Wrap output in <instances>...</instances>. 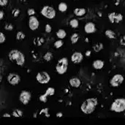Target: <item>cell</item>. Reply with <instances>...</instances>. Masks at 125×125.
Returning <instances> with one entry per match:
<instances>
[{
  "label": "cell",
  "mask_w": 125,
  "mask_h": 125,
  "mask_svg": "<svg viewBox=\"0 0 125 125\" xmlns=\"http://www.w3.org/2000/svg\"><path fill=\"white\" fill-rule=\"evenodd\" d=\"M8 58L12 62H15L19 66H23L25 62V56L22 52L17 49L11 50L8 53Z\"/></svg>",
  "instance_id": "obj_1"
},
{
  "label": "cell",
  "mask_w": 125,
  "mask_h": 125,
  "mask_svg": "<svg viewBox=\"0 0 125 125\" xmlns=\"http://www.w3.org/2000/svg\"><path fill=\"white\" fill-rule=\"evenodd\" d=\"M97 103L98 102L96 98H89L82 103L81 109L83 113L86 114H91L94 111Z\"/></svg>",
  "instance_id": "obj_2"
},
{
  "label": "cell",
  "mask_w": 125,
  "mask_h": 125,
  "mask_svg": "<svg viewBox=\"0 0 125 125\" xmlns=\"http://www.w3.org/2000/svg\"><path fill=\"white\" fill-rule=\"evenodd\" d=\"M68 64H69V61L68 59L66 57H63L62 59H60L56 66V72L59 74V75H64L68 68Z\"/></svg>",
  "instance_id": "obj_3"
},
{
  "label": "cell",
  "mask_w": 125,
  "mask_h": 125,
  "mask_svg": "<svg viewBox=\"0 0 125 125\" xmlns=\"http://www.w3.org/2000/svg\"><path fill=\"white\" fill-rule=\"evenodd\" d=\"M111 110L116 113H121L125 111V99L118 98L112 103Z\"/></svg>",
  "instance_id": "obj_4"
},
{
  "label": "cell",
  "mask_w": 125,
  "mask_h": 125,
  "mask_svg": "<svg viewBox=\"0 0 125 125\" xmlns=\"http://www.w3.org/2000/svg\"><path fill=\"white\" fill-rule=\"evenodd\" d=\"M41 14L48 18V19H53L55 18L56 16V10H54L53 7H51V6H48V5H46V6H44L42 10H41Z\"/></svg>",
  "instance_id": "obj_5"
},
{
  "label": "cell",
  "mask_w": 125,
  "mask_h": 125,
  "mask_svg": "<svg viewBox=\"0 0 125 125\" xmlns=\"http://www.w3.org/2000/svg\"><path fill=\"white\" fill-rule=\"evenodd\" d=\"M36 79L37 82L41 84H46L51 81V76L47 72H40L36 75Z\"/></svg>",
  "instance_id": "obj_6"
},
{
  "label": "cell",
  "mask_w": 125,
  "mask_h": 125,
  "mask_svg": "<svg viewBox=\"0 0 125 125\" xmlns=\"http://www.w3.org/2000/svg\"><path fill=\"white\" fill-rule=\"evenodd\" d=\"M31 99V92L26 90H23L19 95V100L24 105H28Z\"/></svg>",
  "instance_id": "obj_7"
},
{
  "label": "cell",
  "mask_w": 125,
  "mask_h": 125,
  "mask_svg": "<svg viewBox=\"0 0 125 125\" xmlns=\"http://www.w3.org/2000/svg\"><path fill=\"white\" fill-rule=\"evenodd\" d=\"M7 82L12 86H16L21 82V77L15 73H10L7 78Z\"/></svg>",
  "instance_id": "obj_8"
},
{
  "label": "cell",
  "mask_w": 125,
  "mask_h": 125,
  "mask_svg": "<svg viewBox=\"0 0 125 125\" xmlns=\"http://www.w3.org/2000/svg\"><path fill=\"white\" fill-rule=\"evenodd\" d=\"M124 81V77L123 75L120 74H116L113 76V78L110 81V83L114 87H117L119 85L122 84V83Z\"/></svg>",
  "instance_id": "obj_9"
},
{
  "label": "cell",
  "mask_w": 125,
  "mask_h": 125,
  "mask_svg": "<svg viewBox=\"0 0 125 125\" xmlns=\"http://www.w3.org/2000/svg\"><path fill=\"white\" fill-rule=\"evenodd\" d=\"M55 94V89L53 88V87H49L46 89L45 91V93L44 94H42L40 96V100L44 103H45L47 102V100H48V97H51L52 95H53Z\"/></svg>",
  "instance_id": "obj_10"
},
{
  "label": "cell",
  "mask_w": 125,
  "mask_h": 125,
  "mask_svg": "<svg viewBox=\"0 0 125 125\" xmlns=\"http://www.w3.org/2000/svg\"><path fill=\"white\" fill-rule=\"evenodd\" d=\"M40 26V22L38 21V19L34 16V15H31L29 17V29L32 31H34L36 29H38Z\"/></svg>",
  "instance_id": "obj_11"
},
{
  "label": "cell",
  "mask_w": 125,
  "mask_h": 125,
  "mask_svg": "<svg viewBox=\"0 0 125 125\" xmlns=\"http://www.w3.org/2000/svg\"><path fill=\"white\" fill-rule=\"evenodd\" d=\"M108 18L111 23H119L123 20V15L121 13L116 12H111L108 14Z\"/></svg>",
  "instance_id": "obj_12"
},
{
  "label": "cell",
  "mask_w": 125,
  "mask_h": 125,
  "mask_svg": "<svg viewBox=\"0 0 125 125\" xmlns=\"http://www.w3.org/2000/svg\"><path fill=\"white\" fill-rule=\"evenodd\" d=\"M83 59V55L81 52H75L71 56V61L75 64H78L82 62Z\"/></svg>",
  "instance_id": "obj_13"
},
{
  "label": "cell",
  "mask_w": 125,
  "mask_h": 125,
  "mask_svg": "<svg viewBox=\"0 0 125 125\" xmlns=\"http://www.w3.org/2000/svg\"><path fill=\"white\" fill-rule=\"evenodd\" d=\"M84 31L87 34H92L96 31L95 24L92 22H88L84 26Z\"/></svg>",
  "instance_id": "obj_14"
},
{
  "label": "cell",
  "mask_w": 125,
  "mask_h": 125,
  "mask_svg": "<svg viewBox=\"0 0 125 125\" xmlns=\"http://www.w3.org/2000/svg\"><path fill=\"white\" fill-rule=\"evenodd\" d=\"M69 82H70V86L74 87V88H78L81 86V80L78 78H75V77L70 78Z\"/></svg>",
  "instance_id": "obj_15"
},
{
  "label": "cell",
  "mask_w": 125,
  "mask_h": 125,
  "mask_svg": "<svg viewBox=\"0 0 125 125\" xmlns=\"http://www.w3.org/2000/svg\"><path fill=\"white\" fill-rule=\"evenodd\" d=\"M104 67V62L100 59L95 60L93 62V67L96 70H101Z\"/></svg>",
  "instance_id": "obj_16"
},
{
  "label": "cell",
  "mask_w": 125,
  "mask_h": 125,
  "mask_svg": "<svg viewBox=\"0 0 125 125\" xmlns=\"http://www.w3.org/2000/svg\"><path fill=\"white\" fill-rule=\"evenodd\" d=\"M74 14L76 15V16H78V17H81V16H83L86 12V10L84 9V8H75L73 11Z\"/></svg>",
  "instance_id": "obj_17"
},
{
  "label": "cell",
  "mask_w": 125,
  "mask_h": 125,
  "mask_svg": "<svg viewBox=\"0 0 125 125\" xmlns=\"http://www.w3.org/2000/svg\"><path fill=\"white\" fill-rule=\"evenodd\" d=\"M56 36L59 39H61V40H63L64 38H65V37L67 36V32L65 31V30L62 29H60L57 31L56 32Z\"/></svg>",
  "instance_id": "obj_18"
},
{
  "label": "cell",
  "mask_w": 125,
  "mask_h": 125,
  "mask_svg": "<svg viewBox=\"0 0 125 125\" xmlns=\"http://www.w3.org/2000/svg\"><path fill=\"white\" fill-rule=\"evenodd\" d=\"M105 34L110 39H115L116 38V34H115V32L114 31L111 30V29L106 30L105 32Z\"/></svg>",
  "instance_id": "obj_19"
},
{
  "label": "cell",
  "mask_w": 125,
  "mask_h": 125,
  "mask_svg": "<svg viewBox=\"0 0 125 125\" xmlns=\"http://www.w3.org/2000/svg\"><path fill=\"white\" fill-rule=\"evenodd\" d=\"M58 9L60 12H64L67 11V4L64 2H61L58 6Z\"/></svg>",
  "instance_id": "obj_20"
},
{
  "label": "cell",
  "mask_w": 125,
  "mask_h": 125,
  "mask_svg": "<svg viewBox=\"0 0 125 125\" xmlns=\"http://www.w3.org/2000/svg\"><path fill=\"white\" fill-rule=\"evenodd\" d=\"M79 40V35L77 33H74L71 35L70 37V41L72 42V44H75L77 43V42Z\"/></svg>",
  "instance_id": "obj_21"
},
{
  "label": "cell",
  "mask_w": 125,
  "mask_h": 125,
  "mask_svg": "<svg viewBox=\"0 0 125 125\" xmlns=\"http://www.w3.org/2000/svg\"><path fill=\"white\" fill-rule=\"evenodd\" d=\"M43 59L47 62H50L53 59V53L51 52H49V51L45 53V55L43 56Z\"/></svg>",
  "instance_id": "obj_22"
},
{
  "label": "cell",
  "mask_w": 125,
  "mask_h": 125,
  "mask_svg": "<svg viewBox=\"0 0 125 125\" xmlns=\"http://www.w3.org/2000/svg\"><path fill=\"white\" fill-rule=\"evenodd\" d=\"M12 116L14 117H16V118L21 117L23 116V112L21 110H19V109H15L12 112Z\"/></svg>",
  "instance_id": "obj_23"
},
{
  "label": "cell",
  "mask_w": 125,
  "mask_h": 125,
  "mask_svg": "<svg viewBox=\"0 0 125 125\" xmlns=\"http://www.w3.org/2000/svg\"><path fill=\"white\" fill-rule=\"evenodd\" d=\"M78 24H79V23H78V21L77 19H72V20L70 21V26H71L72 28H73V29L78 28Z\"/></svg>",
  "instance_id": "obj_24"
},
{
  "label": "cell",
  "mask_w": 125,
  "mask_h": 125,
  "mask_svg": "<svg viewBox=\"0 0 125 125\" xmlns=\"http://www.w3.org/2000/svg\"><path fill=\"white\" fill-rule=\"evenodd\" d=\"M44 42V40L42 39V38H41V37H36L34 40V43L36 45H37V46H40V45H42V43Z\"/></svg>",
  "instance_id": "obj_25"
},
{
  "label": "cell",
  "mask_w": 125,
  "mask_h": 125,
  "mask_svg": "<svg viewBox=\"0 0 125 125\" xmlns=\"http://www.w3.org/2000/svg\"><path fill=\"white\" fill-rule=\"evenodd\" d=\"M93 48H94V51L99 52V51H100L103 48V45L102 43H100V42H98V43H97L96 45H94L93 46Z\"/></svg>",
  "instance_id": "obj_26"
},
{
  "label": "cell",
  "mask_w": 125,
  "mask_h": 125,
  "mask_svg": "<svg viewBox=\"0 0 125 125\" xmlns=\"http://www.w3.org/2000/svg\"><path fill=\"white\" fill-rule=\"evenodd\" d=\"M25 37H26V35L23 31H18L16 34V39L18 40H20V41L23 40Z\"/></svg>",
  "instance_id": "obj_27"
},
{
  "label": "cell",
  "mask_w": 125,
  "mask_h": 125,
  "mask_svg": "<svg viewBox=\"0 0 125 125\" xmlns=\"http://www.w3.org/2000/svg\"><path fill=\"white\" fill-rule=\"evenodd\" d=\"M63 44H64V42H63V41L60 39V40H56L55 42H54V47L56 48H61L62 45H63Z\"/></svg>",
  "instance_id": "obj_28"
},
{
  "label": "cell",
  "mask_w": 125,
  "mask_h": 125,
  "mask_svg": "<svg viewBox=\"0 0 125 125\" xmlns=\"http://www.w3.org/2000/svg\"><path fill=\"white\" fill-rule=\"evenodd\" d=\"M12 16L13 17H18V15L20 14V10H18V9H17V8H15V9H14L12 11Z\"/></svg>",
  "instance_id": "obj_29"
},
{
  "label": "cell",
  "mask_w": 125,
  "mask_h": 125,
  "mask_svg": "<svg viewBox=\"0 0 125 125\" xmlns=\"http://www.w3.org/2000/svg\"><path fill=\"white\" fill-rule=\"evenodd\" d=\"M27 14L29 15V16H31V15H34L35 14V10L34 8H29L27 10Z\"/></svg>",
  "instance_id": "obj_30"
},
{
  "label": "cell",
  "mask_w": 125,
  "mask_h": 125,
  "mask_svg": "<svg viewBox=\"0 0 125 125\" xmlns=\"http://www.w3.org/2000/svg\"><path fill=\"white\" fill-rule=\"evenodd\" d=\"M45 30L47 33H51V30H52V28H51V26L50 24H46L45 25Z\"/></svg>",
  "instance_id": "obj_31"
},
{
  "label": "cell",
  "mask_w": 125,
  "mask_h": 125,
  "mask_svg": "<svg viewBox=\"0 0 125 125\" xmlns=\"http://www.w3.org/2000/svg\"><path fill=\"white\" fill-rule=\"evenodd\" d=\"M4 41H5V36H4V33H2L1 31L0 32V43L2 44Z\"/></svg>",
  "instance_id": "obj_32"
},
{
  "label": "cell",
  "mask_w": 125,
  "mask_h": 125,
  "mask_svg": "<svg viewBox=\"0 0 125 125\" xmlns=\"http://www.w3.org/2000/svg\"><path fill=\"white\" fill-rule=\"evenodd\" d=\"M4 29H5L6 30L12 31V30L13 29V26H12V24L9 23V24H7V25H6V26H4Z\"/></svg>",
  "instance_id": "obj_33"
},
{
  "label": "cell",
  "mask_w": 125,
  "mask_h": 125,
  "mask_svg": "<svg viewBox=\"0 0 125 125\" xmlns=\"http://www.w3.org/2000/svg\"><path fill=\"white\" fill-rule=\"evenodd\" d=\"M7 3H8V1L7 0H0V5L2 6V7L7 5Z\"/></svg>",
  "instance_id": "obj_34"
},
{
  "label": "cell",
  "mask_w": 125,
  "mask_h": 125,
  "mask_svg": "<svg viewBox=\"0 0 125 125\" xmlns=\"http://www.w3.org/2000/svg\"><path fill=\"white\" fill-rule=\"evenodd\" d=\"M3 18H4V12H3L2 10H1V11H0V19L2 20Z\"/></svg>",
  "instance_id": "obj_35"
},
{
  "label": "cell",
  "mask_w": 125,
  "mask_h": 125,
  "mask_svg": "<svg viewBox=\"0 0 125 125\" xmlns=\"http://www.w3.org/2000/svg\"><path fill=\"white\" fill-rule=\"evenodd\" d=\"M90 54H91V51H86V56H89Z\"/></svg>",
  "instance_id": "obj_36"
},
{
  "label": "cell",
  "mask_w": 125,
  "mask_h": 125,
  "mask_svg": "<svg viewBox=\"0 0 125 125\" xmlns=\"http://www.w3.org/2000/svg\"><path fill=\"white\" fill-rule=\"evenodd\" d=\"M62 116H63V115H62V113H57V114H56V116H57V117H62Z\"/></svg>",
  "instance_id": "obj_37"
},
{
  "label": "cell",
  "mask_w": 125,
  "mask_h": 125,
  "mask_svg": "<svg viewBox=\"0 0 125 125\" xmlns=\"http://www.w3.org/2000/svg\"><path fill=\"white\" fill-rule=\"evenodd\" d=\"M2 116H3V117H10V115L8 114H4Z\"/></svg>",
  "instance_id": "obj_38"
}]
</instances>
